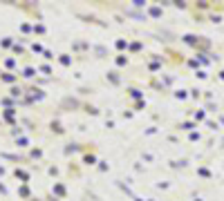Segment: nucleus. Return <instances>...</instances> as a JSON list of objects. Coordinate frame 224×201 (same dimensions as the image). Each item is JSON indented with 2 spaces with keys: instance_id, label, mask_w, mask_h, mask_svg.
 I'll use <instances>...</instances> for the list:
<instances>
[{
  "instance_id": "1",
  "label": "nucleus",
  "mask_w": 224,
  "mask_h": 201,
  "mask_svg": "<svg viewBox=\"0 0 224 201\" xmlns=\"http://www.w3.org/2000/svg\"><path fill=\"white\" fill-rule=\"evenodd\" d=\"M0 81H2V83H14L16 76L11 74V72H5V74H0Z\"/></svg>"
},
{
  "instance_id": "2",
  "label": "nucleus",
  "mask_w": 224,
  "mask_h": 201,
  "mask_svg": "<svg viewBox=\"0 0 224 201\" xmlns=\"http://www.w3.org/2000/svg\"><path fill=\"white\" fill-rule=\"evenodd\" d=\"M148 14H150L153 18H159V16H161V7H157V5H153V7L148 9Z\"/></svg>"
},
{
  "instance_id": "3",
  "label": "nucleus",
  "mask_w": 224,
  "mask_h": 201,
  "mask_svg": "<svg viewBox=\"0 0 224 201\" xmlns=\"http://www.w3.org/2000/svg\"><path fill=\"white\" fill-rule=\"evenodd\" d=\"M54 194H56V197H65V185L56 183V185H54Z\"/></svg>"
},
{
  "instance_id": "4",
  "label": "nucleus",
  "mask_w": 224,
  "mask_h": 201,
  "mask_svg": "<svg viewBox=\"0 0 224 201\" xmlns=\"http://www.w3.org/2000/svg\"><path fill=\"white\" fill-rule=\"evenodd\" d=\"M108 81H110V83H114V85H119V83H121L119 76H117V72H108Z\"/></svg>"
},
{
  "instance_id": "5",
  "label": "nucleus",
  "mask_w": 224,
  "mask_h": 201,
  "mask_svg": "<svg viewBox=\"0 0 224 201\" xmlns=\"http://www.w3.org/2000/svg\"><path fill=\"white\" fill-rule=\"evenodd\" d=\"M83 163H85V165H94V163H96L94 154H85V157H83Z\"/></svg>"
},
{
  "instance_id": "6",
  "label": "nucleus",
  "mask_w": 224,
  "mask_h": 201,
  "mask_svg": "<svg viewBox=\"0 0 224 201\" xmlns=\"http://www.w3.org/2000/svg\"><path fill=\"white\" fill-rule=\"evenodd\" d=\"M14 174H16L18 179H23V181H27V179H29V174H27L25 170H18V168H16V172H14Z\"/></svg>"
},
{
  "instance_id": "7",
  "label": "nucleus",
  "mask_w": 224,
  "mask_h": 201,
  "mask_svg": "<svg viewBox=\"0 0 224 201\" xmlns=\"http://www.w3.org/2000/svg\"><path fill=\"white\" fill-rule=\"evenodd\" d=\"M34 74H36V69H34V67H25V72H23V76H27V78H32Z\"/></svg>"
},
{
  "instance_id": "8",
  "label": "nucleus",
  "mask_w": 224,
  "mask_h": 201,
  "mask_svg": "<svg viewBox=\"0 0 224 201\" xmlns=\"http://www.w3.org/2000/svg\"><path fill=\"white\" fill-rule=\"evenodd\" d=\"M60 65H65V67H69V65H72V58H69V56H60Z\"/></svg>"
},
{
  "instance_id": "9",
  "label": "nucleus",
  "mask_w": 224,
  "mask_h": 201,
  "mask_svg": "<svg viewBox=\"0 0 224 201\" xmlns=\"http://www.w3.org/2000/svg\"><path fill=\"white\" fill-rule=\"evenodd\" d=\"M126 47H128V40L119 38V40H117V49H126Z\"/></svg>"
},
{
  "instance_id": "10",
  "label": "nucleus",
  "mask_w": 224,
  "mask_h": 201,
  "mask_svg": "<svg viewBox=\"0 0 224 201\" xmlns=\"http://www.w3.org/2000/svg\"><path fill=\"white\" fill-rule=\"evenodd\" d=\"M117 65H119V67L128 65V58H126V56H117Z\"/></svg>"
},
{
  "instance_id": "11",
  "label": "nucleus",
  "mask_w": 224,
  "mask_h": 201,
  "mask_svg": "<svg viewBox=\"0 0 224 201\" xmlns=\"http://www.w3.org/2000/svg\"><path fill=\"white\" fill-rule=\"evenodd\" d=\"M20 94H23V90H20V87H11V96H14V98H18Z\"/></svg>"
},
{
  "instance_id": "12",
  "label": "nucleus",
  "mask_w": 224,
  "mask_h": 201,
  "mask_svg": "<svg viewBox=\"0 0 224 201\" xmlns=\"http://www.w3.org/2000/svg\"><path fill=\"white\" fill-rule=\"evenodd\" d=\"M130 96L137 98V100H141V92H139V90H130Z\"/></svg>"
},
{
  "instance_id": "13",
  "label": "nucleus",
  "mask_w": 224,
  "mask_h": 201,
  "mask_svg": "<svg viewBox=\"0 0 224 201\" xmlns=\"http://www.w3.org/2000/svg\"><path fill=\"white\" fill-rule=\"evenodd\" d=\"M18 192H20V197H29V188H27V185H23Z\"/></svg>"
},
{
  "instance_id": "14",
  "label": "nucleus",
  "mask_w": 224,
  "mask_h": 201,
  "mask_svg": "<svg viewBox=\"0 0 224 201\" xmlns=\"http://www.w3.org/2000/svg\"><path fill=\"white\" fill-rule=\"evenodd\" d=\"M32 49H34L36 54H38V51H45V49H43V45H38V42H34V45H32Z\"/></svg>"
},
{
  "instance_id": "15",
  "label": "nucleus",
  "mask_w": 224,
  "mask_h": 201,
  "mask_svg": "<svg viewBox=\"0 0 224 201\" xmlns=\"http://www.w3.org/2000/svg\"><path fill=\"white\" fill-rule=\"evenodd\" d=\"M52 130H54V132H63V127H60V123H52Z\"/></svg>"
},
{
  "instance_id": "16",
  "label": "nucleus",
  "mask_w": 224,
  "mask_h": 201,
  "mask_svg": "<svg viewBox=\"0 0 224 201\" xmlns=\"http://www.w3.org/2000/svg\"><path fill=\"white\" fill-rule=\"evenodd\" d=\"M34 31L36 34H45V27L43 25H34Z\"/></svg>"
},
{
  "instance_id": "17",
  "label": "nucleus",
  "mask_w": 224,
  "mask_h": 201,
  "mask_svg": "<svg viewBox=\"0 0 224 201\" xmlns=\"http://www.w3.org/2000/svg\"><path fill=\"white\" fill-rule=\"evenodd\" d=\"M132 5H135V7H137V9H141V7H144V5H146V2H144V0H132Z\"/></svg>"
},
{
  "instance_id": "18",
  "label": "nucleus",
  "mask_w": 224,
  "mask_h": 201,
  "mask_svg": "<svg viewBox=\"0 0 224 201\" xmlns=\"http://www.w3.org/2000/svg\"><path fill=\"white\" fill-rule=\"evenodd\" d=\"M2 47H14V42H11V38H5V40H2Z\"/></svg>"
},
{
  "instance_id": "19",
  "label": "nucleus",
  "mask_w": 224,
  "mask_h": 201,
  "mask_svg": "<svg viewBox=\"0 0 224 201\" xmlns=\"http://www.w3.org/2000/svg\"><path fill=\"white\" fill-rule=\"evenodd\" d=\"M32 157H34V159H41V157H43V152H41V150H32Z\"/></svg>"
},
{
  "instance_id": "20",
  "label": "nucleus",
  "mask_w": 224,
  "mask_h": 201,
  "mask_svg": "<svg viewBox=\"0 0 224 201\" xmlns=\"http://www.w3.org/2000/svg\"><path fill=\"white\" fill-rule=\"evenodd\" d=\"M43 56H45V58H47V60H52V58H54V54H52V51H49V49H45V51H43Z\"/></svg>"
},
{
  "instance_id": "21",
  "label": "nucleus",
  "mask_w": 224,
  "mask_h": 201,
  "mask_svg": "<svg viewBox=\"0 0 224 201\" xmlns=\"http://www.w3.org/2000/svg\"><path fill=\"white\" fill-rule=\"evenodd\" d=\"M5 65H7V67H9V69H11V67L16 65V60H14V58H7V60H5Z\"/></svg>"
},
{
  "instance_id": "22",
  "label": "nucleus",
  "mask_w": 224,
  "mask_h": 201,
  "mask_svg": "<svg viewBox=\"0 0 224 201\" xmlns=\"http://www.w3.org/2000/svg\"><path fill=\"white\" fill-rule=\"evenodd\" d=\"M148 67H150L153 72H157V69H159V63H157V60H153V63H150V65H148Z\"/></svg>"
},
{
  "instance_id": "23",
  "label": "nucleus",
  "mask_w": 224,
  "mask_h": 201,
  "mask_svg": "<svg viewBox=\"0 0 224 201\" xmlns=\"http://www.w3.org/2000/svg\"><path fill=\"white\" fill-rule=\"evenodd\" d=\"M130 49H132V51H139V49H141V45H139V42H132V45H130Z\"/></svg>"
},
{
  "instance_id": "24",
  "label": "nucleus",
  "mask_w": 224,
  "mask_h": 201,
  "mask_svg": "<svg viewBox=\"0 0 224 201\" xmlns=\"http://www.w3.org/2000/svg\"><path fill=\"white\" fill-rule=\"evenodd\" d=\"M135 107H137V109H144V107H146V103H144V100H137V103H135Z\"/></svg>"
},
{
  "instance_id": "25",
  "label": "nucleus",
  "mask_w": 224,
  "mask_h": 201,
  "mask_svg": "<svg viewBox=\"0 0 224 201\" xmlns=\"http://www.w3.org/2000/svg\"><path fill=\"white\" fill-rule=\"evenodd\" d=\"M18 145H20V148H25V145H27V139H25V136H20V139H18Z\"/></svg>"
},
{
  "instance_id": "26",
  "label": "nucleus",
  "mask_w": 224,
  "mask_h": 201,
  "mask_svg": "<svg viewBox=\"0 0 224 201\" xmlns=\"http://www.w3.org/2000/svg\"><path fill=\"white\" fill-rule=\"evenodd\" d=\"M41 72H43V74H49L52 69H49V65H41Z\"/></svg>"
},
{
  "instance_id": "27",
  "label": "nucleus",
  "mask_w": 224,
  "mask_h": 201,
  "mask_svg": "<svg viewBox=\"0 0 224 201\" xmlns=\"http://www.w3.org/2000/svg\"><path fill=\"white\" fill-rule=\"evenodd\" d=\"M2 174H5V168H2V165H0V176H2Z\"/></svg>"
}]
</instances>
